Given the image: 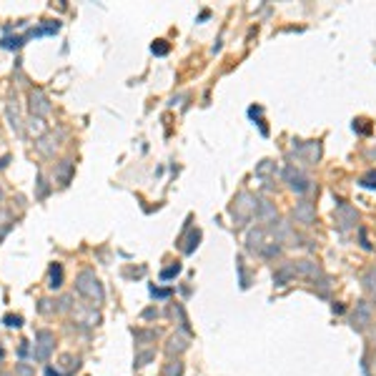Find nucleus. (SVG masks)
Here are the masks:
<instances>
[{
  "label": "nucleus",
  "instance_id": "f257e3e1",
  "mask_svg": "<svg viewBox=\"0 0 376 376\" xmlns=\"http://www.w3.org/2000/svg\"><path fill=\"white\" fill-rule=\"evenodd\" d=\"M75 291L81 296H86L88 301H95V304L103 301V288H100V281L95 279L93 271H81L75 276Z\"/></svg>",
  "mask_w": 376,
  "mask_h": 376
},
{
  "label": "nucleus",
  "instance_id": "f03ea898",
  "mask_svg": "<svg viewBox=\"0 0 376 376\" xmlns=\"http://www.w3.org/2000/svg\"><path fill=\"white\" fill-rule=\"evenodd\" d=\"M53 344H55V336L50 331H35V349H33V359L35 361H48L50 351H53Z\"/></svg>",
  "mask_w": 376,
  "mask_h": 376
},
{
  "label": "nucleus",
  "instance_id": "7ed1b4c3",
  "mask_svg": "<svg viewBox=\"0 0 376 376\" xmlns=\"http://www.w3.org/2000/svg\"><path fill=\"white\" fill-rule=\"evenodd\" d=\"M28 100H30V113L35 118H46V116H50V100L46 98V93L41 91V88H33L30 93H28Z\"/></svg>",
  "mask_w": 376,
  "mask_h": 376
},
{
  "label": "nucleus",
  "instance_id": "20e7f679",
  "mask_svg": "<svg viewBox=\"0 0 376 376\" xmlns=\"http://www.w3.org/2000/svg\"><path fill=\"white\" fill-rule=\"evenodd\" d=\"M35 148L41 150L43 156H48V158H50V156H55V150L60 148V143H58V136H55V131H53V133H46L43 138H38V141H35Z\"/></svg>",
  "mask_w": 376,
  "mask_h": 376
},
{
  "label": "nucleus",
  "instance_id": "39448f33",
  "mask_svg": "<svg viewBox=\"0 0 376 376\" xmlns=\"http://www.w3.org/2000/svg\"><path fill=\"white\" fill-rule=\"evenodd\" d=\"M73 168H75V163H73L70 158L60 161V163L55 166V181H58L60 186H68L70 178H73Z\"/></svg>",
  "mask_w": 376,
  "mask_h": 376
},
{
  "label": "nucleus",
  "instance_id": "423d86ee",
  "mask_svg": "<svg viewBox=\"0 0 376 376\" xmlns=\"http://www.w3.org/2000/svg\"><path fill=\"white\" fill-rule=\"evenodd\" d=\"M60 30V23L58 20H43V25H38V28H30L25 33V38H38V35H55Z\"/></svg>",
  "mask_w": 376,
  "mask_h": 376
},
{
  "label": "nucleus",
  "instance_id": "0eeeda50",
  "mask_svg": "<svg viewBox=\"0 0 376 376\" xmlns=\"http://www.w3.org/2000/svg\"><path fill=\"white\" fill-rule=\"evenodd\" d=\"M5 113H8L10 128H13L15 133H23V121H20V113H18V105H15V100H13V98L8 100V105H5Z\"/></svg>",
  "mask_w": 376,
  "mask_h": 376
},
{
  "label": "nucleus",
  "instance_id": "6e6552de",
  "mask_svg": "<svg viewBox=\"0 0 376 376\" xmlns=\"http://www.w3.org/2000/svg\"><path fill=\"white\" fill-rule=\"evenodd\" d=\"M48 286L55 291L63 286V266L60 263H50V271H48Z\"/></svg>",
  "mask_w": 376,
  "mask_h": 376
},
{
  "label": "nucleus",
  "instance_id": "1a4fd4ad",
  "mask_svg": "<svg viewBox=\"0 0 376 376\" xmlns=\"http://www.w3.org/2000/svg\"><path fill=\"white\" fill-rule=\"evenodd\" d=\"M28 131H30V136L43 138V136H46V123H43V118L30 116V118H28Z\"/></svg>",
  "mask_w": 376,
  "mask_h": 376
},
{
  "label": "nucleus",
  "instance_id": "9d476101",
  "mask_svg": "<svg viewBox=\"0 0 376 376\" xmlns=\"http://www.w3.org/2000/svg\"><path fill=\"white\" fill-rule=\"evenodd\" d=\"M23 41H25V38H3V41H0V46H3V48H8V50H15V48H20L23 46Z\"/></svg>",
  "mask_w": 376,
  "mask_h": 376
},
{
  "label": "nucleus",
  "instance_id": "9b49d317",
  "mask_svg": "<svg viewBox=\"0 0 376 376\" xmlns=\"http://www.w3.org/2000/svg\"><path fill=\"white\" fill-rule=\"evenodd\" d=\"M15 376H35V371L28 364H15Z\"/></svg>",
  "mask_w": 376,
  "mask_h": 376
},
{
  "label": "nucleus",
  "instance_id": "f8f14e48",
  "mask_svg": "<svg viewBox=\"0 0 376 376\" xmlns=\"http://www.w3.org/2000/svg\"><path fill=\"white\" fill-rule=\"evenodd\" d=\"M3 321H5V326H10V329H18V326H23V319H20V316H13V314H8Z\"/></svg>",
  "mask_w": 376,
  "mask_h": 376
},
{
  "label": "nucleus",
  "instance_id": "ddd939ff",
  "mask_svg": "<svg viewBox=\"0 0 376 376\" xmlns=\"http://www.w3.org/2000/svg\"><path fill=\"white\" fill-rule=\"evenodd\" d=\"M153 53H158V55H163V53H168V46H166L163 41H158V43H153Z\"/></svg>",
  "mask_w": 376,
  "mask_h": 376
},
{
  "label": "nucleus",
  "instance_id": "4468645a",
  "mask_svg": "<svg viewBox=\"0 0 376 376\" xmlns=\"http://www.w3.org/2000/svg\"><path fill=\"white\" fill-rule=\"evenodd\" d=\"M25 354H28V344L23 341V344H20V356H25Z\"/></svg>",
  "mask_w": 376,
  "mask_h": 376
},
{
  "label": "nucleus",
  "instance_id": "2eb2a0df",
  "mask_svg": "<svg viewBox=\"0 0 376 376\" xmlns=\"http://www.w3.org/2000/svg\"><path fill=\"white\" fill-rule=\"evenodd\" d=\"M46 376H60V374H58L55 369H46Z\"/></svg>",
  "mask_w": 376,
  "mask_h": 376
},
{
  "label": "nucleus",
  "instance_id": "dca6fc26",
  "mask_svg": "<svg viewBox=\"0 0 376 376\" xmlns=\"http://www.w3.org/2000/svg\"><path fill=\"white\" fill-rule=\"evenodd\" d=\"M8 166V156H3V158H0V168H5Z\"/></svg>",
  "mask_w": 376,
  "mask_h": 376
},
{
  "label": "nucleus",
  "instance_id": "f3484780",
  "mask_svg": "<svg viewBox=\"0 0 376 376\" xmlns=\"http://www.w3.org/2000/svg\"><path fill=\"white\" fill-rule=\"evenodd\" d=\"M0 356H3V349H0Z\"/></svg>",
  "mask_w": 376,
  "mask_h": 376
},
{
  "label": "nucleus",
  "instance_id": "a211bd4d",
  "mask_svg": "<svg viewBox=\"0 0 376 376\" xmlns=\"http://www.w3.org/2000/svg\"><path fill=\"white\" fill-rule=\"evenodd\" d=\"M0 201H3V193H0Z\"/></svg>",
  "mask_w": 376,
  "mask_h": 376
}]
</instances>
